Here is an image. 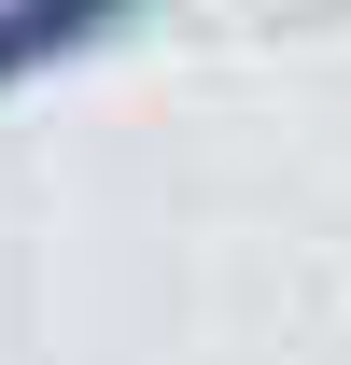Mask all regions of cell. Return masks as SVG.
<instances>
[{"mask_svg": "<svg viewBox=\"0 0 351 365\" xmlns=\"http://www.w3.org/2000/svg\"><path fill=\"white\" fill-rule=\"evenodd\" d=\"M155 14V0H0V98H29L43 71H85Z\"/></svg>", "mask_w": 351, "mask_h": 365, "instance_id": "obj_1", "label": "cell"}]
</instances>
